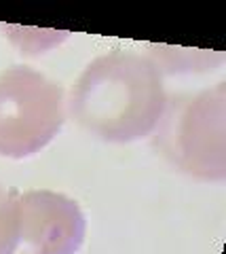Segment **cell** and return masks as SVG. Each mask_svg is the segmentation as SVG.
<instances>
[{"label": "cell", "mask_w": 226, "mask_h": 254, "mask_svg": "<svg viewBox=\"0 0 226 254\" xmlns=\"http://www.w3.org/2000/svg\"><path fill=\"white\" fill-rule=\"evenodd\" d=\"M85 235L87 218L72 197L49 189L19 195V235L13 254H76Z\"/></svg>", "instance_id": "277c9868"}, {"label": "cell", "mask_w": 226, "mask_h": 254, "mask_svg": "<svg viewBox=\"0 0 226 254\" xmlns=\"http://www.w3.org/2000/svg\"><path fill=\"white\" fill-rule=\"evenodd\" d=\"M66 95L57 81L28 66L0 72V157L26 159L49 144L66 123Z\"/></svg>", "instance_id": "3957f363"}, {"label": "cell", "mask_w": 226, "mask_h": 254, "mask_svg": "<svg viewBox=\"0 0 226 254\" xmlns=\"http://www.w3.org/2000/svg\"><path fill=\"white\" fill-rule=\"evenodd\" d=\"M19 190L0 185V254H13L19 235Z\"/></svg>", "instance_id": "8992f818"}, {"label": "cell", "mask_w": 226, "mask_h": 254, "mask_svg": "<svg viewBox=\"0 0 226 254\" xmlns=\"http://www.w3.org/2000/svg\"><path fill=\"white\" fill-rule=\"evenodd\" d=\"M154 148L178 172L203 182L226 178V85L167 100Z\"/></svg>", "instance_id": "7a4b0ae2"}, {"label": "cell", "mask_w": 226, "mask_h": 254, "mask_svg": "<svg viewBox=\"0 0 226 254\" xmlns=\"http://www.w3.org/2000/svg\"><path fill=\"white\" fill-rule=\"evenodd\" d=\"M150 60L157 64L163 74H178V72H207L214 64L222 62V55L212 51H190L180 47H165V45H150Z\"/></svg>", "instance_id": "5b68a950"}, {"label": "cell", "mask_w": 226, "mask_h": 254, "mask_svg": "<svg viewBox=\"0 0 226 254\" xmlns=\"http://www.w3.org/2000/svg\"><path fill=\"white\" fill-rule=\"evenodd\" d=\"M163 72L150 58L110 51L87 64L66 108L76 125L112 144H129L157 129L167 106Z\"/></svg>", "instance_id": "6da1fadb"}]
</instances>
